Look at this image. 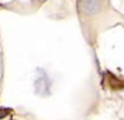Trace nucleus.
<instances>
[{
    "label": "nucleus",
    "instance_id": "f257e3e1",
    "mask_svg": "<svg viewBox=\"0 0 124 120\" xmlns=\"http://www.w3.org/2000/svg\"><path fill=\"white\" fill-rule=\"evenodd\" d=\"M83 11L86 15H94L99 11L101 3L99 0H83Z\"/></svg>",
    "mask_w": 124,
    "mask_h": 120
}]
</instances>
